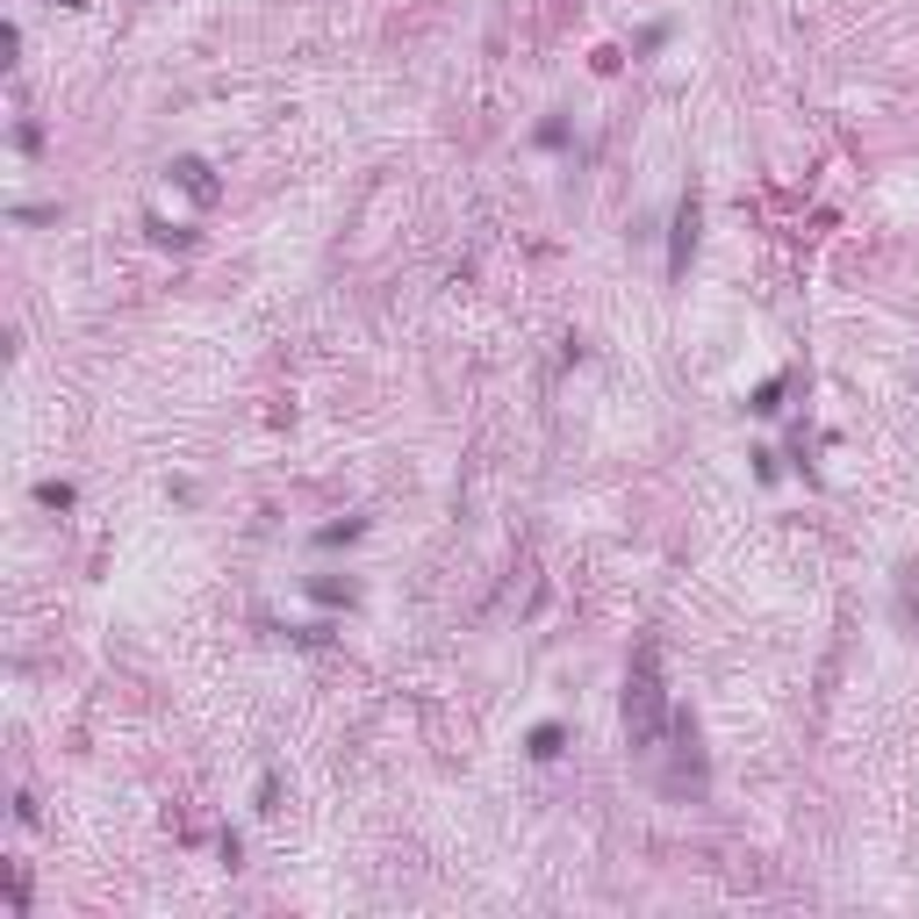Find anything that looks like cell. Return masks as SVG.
Listing matches in <instances>:
<instances>
[{
    "label": "cell",
    "instance_id": "6da1fadb",
    "mask_svg": "<svg viewBox=\"0 0 919 919\" xmlns=\"http://www.w3.org/2000/svg\"><path fill=\"white\" fill-rule=\"evenodd\" d=\"M618 718H625V747H633V755H654L662 733L676 726V704H668V683H662V639H639V647H633Z\"/></svg>",
    "mask_w": 919,
    "mask_h": 919
},
{
    "label": "cell",
    "instance_id": "7a4b0ae2",
    "mask_svg": "<svg viewBox=\"0 0 919 919\" xmlns=\"http://www.w3.org/2000/svg\"><path fill=\"white\" fill-rule=\"evenodd\" d=\"M697 230H704V202H697V194H683V202H676V238H668V281H683V273H689Z\"/></svg>",
    "mask_w": 919,
    "mask_h": 919
},
{
    "label": "cell",
    "instance_id": "3957f363",
    "mask_svg": "<svg viewBox=\"0 0 919 919\" xmlns=\"http://www.w3.org/2000/svg\"><path fill=\"white\" fill-rule=\"evenodd\" d=\"M173 180L194 194V202H216V173H209V159H173Z\"/></svg>",
    "mask_w": 919,
    "mask_h": 919
},
{
    "label": "cell",
    "instance_id": "277c9868",
    "mask_svg": "<svg viewBox=\"0 0 919 919\" xmlns=\"http://www.w3.org/2000/svg\"><path fill=\"white\" fill-rule=\"evenodd\" d=\"M747 410H761V417H776V410H784V381H761V388H755V403H747Z\"/></svg>",
    "mask_w": 919,
    "mask_h": 919
},
{
    "label": "cell",
    "instance_id": "5b68a950",
    "mask_svg": "<svg viewBox=\"0 0 919 919\" xmlns=\"http://www.w3.org/2000/svg\"><path fill=\"white\" fill-rule=\"evenodd\" d=\"M532 755L554 761V755H561V726H532Z\"/></svg>",
    "mask_w": 919,
    "mask_h": 919
},
{
    "label": "cell",
    "instance_id": "8992f818",
    "mask_svg": "<svg viewBox=\"0 0 919 919\" xmlns=\"http://www.w3.org/2000/svg\"><path fill=\"white\" fill-rule=\"evenodd\" d=\"M8 906L29 912V869H8Z\"/></svg>",
    "mask_w": 919,
    "mask_h": 919
},
{
    "label": "cell",
    "instance_id": "52a82bcc",
    "mask_svg": "<svg viewBox=\"0 0 919 919\" xmlns=\"http://www.w3.org/2000/svg\"><path fill=\"white\" fill-rule=\"evenodd\" d=\"M37 503H51V511H65V503H72V488H65V482H43V488H37Z\"/></svg>",
    "mask_w": 919,
    "mask_h": 919
}]
</instances>
